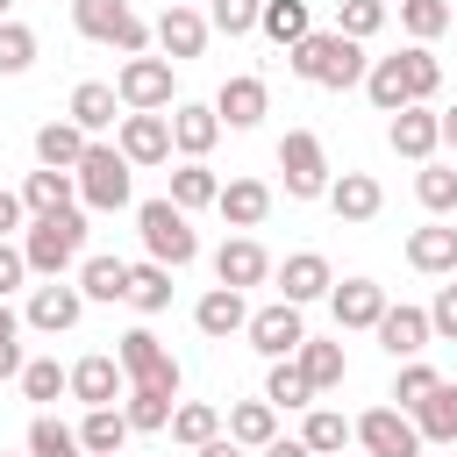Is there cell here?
Returning a JSON list of instances; mask_svg holds the SVG:
<instances>
[{
  "mask_svg": "<svg viewBox=\"0 0 457 457\" xmlns=\"http://www.w3.org/2000/svg\"><path fill=\"white\" fill-rule=\"evenodd\" d=\"M286 64H293V79H307V86H321V93H350V86H364V71H371L364 43L343 36V29H314V36H300V43L286 50Z\"/></svg>",
  "mask_w": 457,
  "mask_h": 457,
  "instance_id": "6da1fadb",
  "label": "cell"
},
{
  "mask_svg": "<svg viewBox=\"0 0 457 457\" xmlns=\"http://www.w3.org/2000/svg\"><path fill=\"white\" fill-rule=\"evenodd\" d=\"M21 257H29L36 278H64V271L86 257V214H79V207L29 214V228H21Z\"/></svg>",
  "mask_w": 457,
  "mask_h": 457,
  "instance_id": "7a4b0ae2",
  "label": "cell"
},
{
  "mask_svg": "<svg viewBox=\"0 0 457 457\" xmlns=\"http://www.w3.org/2000/svg\"><path fill=\"white\" fill-rule=\"evenodd\" d=\"M136 236H143V250L157 257V264H171V271H186L193 257H200V236H193V214L164 193V200H143L136 207Z\"/></svg>",
  "mask_w": 457,
  "mask_h": 457,
  "instance_id": "3957f363",
  "label": "cell"
},
{
  "mask_svg": "<svg viewBox=\"0 0 457 457\" xmlns=\"http://www.w3.org/2000/svg\"><path fill=\"white\" fill-rule=\"evenodd\" d=\"M129 179H136V164L121 157V143H86V157H79V207H93V214H114V207H129Z\"/></svg>",
  "mask_w": 457,
  "mask_h": 457,
  "instance_id": "277c9868",
  "label": "cell"
},
{
  "mask_svg": "<svg viewBox=\"0 0 457 457\" xmlns=\"http://www.w3.org/2000/svg\"><path fill=\"white\" fill-rule=\"evenodd\" d=\"M71 29H79L86 43H114L121 57H136V50H150V43H157L129 0H71Z\"/></svg>",
  "mask_w": 457,
  "mask_h": 457,
  "instance_id": "5b68a950",
  "label": "cell"
},
{
  "mask_svg": "<svg viewBox=\"0 0 457 457\" xmlns=\"http://www.w3.org/2000/svg\"><path fill=\"white\" fill-rule=\"evenodd\" d=\"M278 171H286V193L293 200H328V150H321V136L314 129H286L278 136Z\"/></svg>",
  "mask_w": 457,
  "mask_h": 457,
  "instance_id": "8992f818",
  "label": "cell"
},
{
  "mask_svg": "<svg viewBox=\"0 0 457 457\" xmlns=\"http://www.w3.org/2000/svg\"><path fill=\"white\" fill-rule=\"evenodd\" d=\"M114 93H121L129 114H164V107H179V93H171V57L136 50V57L114 71Z\"/></svg>",
  "mask_w": 457,
  "mask_h": 457,
  "instance_id": "52a82bcc",
  "label": "cell"
},
{
  "mask_svg": "<svg viewBox=\"0 0 457 457\" xmlns=\"http://www.w3.org/2000/svg\"><path fill=\"white\" fill-rule=\"evenodd\" d=\"M114 357H121L129 386H150V393H171V400H179V378H186V371H179V357H171L150 328H129V336L114 343Z\"/></svg>",
  "mask_w": 457,
  "mask_h": 457,
  "instance_id": "ba28073f",
  "label": "cell"
},
{
  "mask_svg": "<svg viewBox=\"0 0 457 457\" xmlns=\"http://www.w3.org/2000/svg\"><path fill=\"white\" fill-rule=\"evenodd\" d=\"M357 450L364 457H421V428L407 407H364L357 414Z\"/></svg>",
  "mask_w": 457,
  "mask_h": 457,
  "instance_id": "9c48e42d",
  "label": "cell"
},
{
  "mask_svg": "<svg viewBox=\"0 0 457 457\" xmlns=\"http://www.w3.org/2000/svg\"><path fill=\"white\" fill-rule=\"evenodd\" d=\"M243 336H250L257 357L278 364V357H293V350L307 343V314H300L293 300H271V307H250V328H243Z\"/></svg>",
  "mask_w": 457,
  "mask_h": 457,
  "instance_id": "30bf717a",
  "label": "cell"
},
{
  "mask_svg": "<svg viewBox=\"0 0 457 457\" xmlns=\"http://www.w3.org/2000/svg\"><path fill=\"white\" fill-rule=\"evenodd\" d=\"M150 36H157V50H164L171 64H186V57H200V50H207L214 21H207V14L193 7V0H171V7L157 14V29H150Z\"/></svg>",
  "mask_w": 457,
  "mask_h": 457,
  "instance_id": "8fae6325",
  "label": "cell"
},
{
  "mask_svg": "<svg viewBox=\"0 0 457 457\" xmlns=\"http://www.w3.org/2000/svg\"><path fill=\"white\" fill-rule=\"evenodd\" d=\"M79 314H86V293H79V286H64V278L29 286V307H21V321H29V328L64 336V328H79Z\"/></svg>",
  "mask_w": 457,
  "mask_h": 457,
  "instance_id": "7c38bea8",
  "label": "cell"
},
{
  "mask_svg": "<svg viewBox=\"0 0 457 457\" xmlns=\"http://www.w3.org/2000/svg\"><path fill=\"white\" fill-rule=\"evenodd\" d=\"M371 336H378V350H386L393 364H407V357H421V350L436 343V328H428V307H407V300H400V307L386 300V314H378V328H371Z\"/></svg>",
  "mask_w": 457,
  "mask_h": 457,
  "instance_id": "4fadbf2b",
  "label": "cell"
},
{
  "mask_svg": "<svg viewBox=\"0 0 457 457\" xmlns=\"http://www.w3.org/2000/svg\"><path fill=\"white\" fill-rule=\"evenodd\" d=\"M386 143L400 150V157H414V164H428L436 157V143H443V114L428 107V100H407L393 121H386Z\"/></svg>",
  "mask_w": 457,
  "mask_h": 457,
  "instance_id": "5bb4252c",
  "label": "cell"
},
{
  "mask_svg": "<svg viewBox=\"0 0 457 457\" xmlns=\"http://www.w3.org/2000/svg\"><path fill=\"white\" fill-rule=\"evenodd\" d=\"M271 278V250L243 228V236H228L221 250H214V286H236V293H250V286H264Z\"/></svg>",
  "mask_w": 457,
  "mask_h": 457,
  "instance_id": "9a60e30c",
  "label": "cell"
},
{
  "mask_svg": "<svg viewBox=\"0 0 457 457\" xmlns=\"http://www.w3.org/2000/svg\"><path fill=\"white\" fill-rule=\"evenodd\" d=\"M214 114H221V129H257V121L271 114V86H264L257 71H236V79H221Z\"/></svg>",
  "mask_w": 457,
  "mask_h": 457,
  "instance_id": "2e32d148",
  "label": "cell"
},
{
  "mask_svg": "<svg viewBox=\"0 0 457 457\" xmlns=\"http://www.w3.org/2000/svg\"><path fill=\"white\" fill-rule=\"evenodd\" d=\"M271 278H278V300H293V307L328 300V286H336V271H328V257H321V250H293L286 264H271Z\"/></svg>",
  "mask_w": 457,
  "mask_h": 457,
  "instance_id": "e0dca14e",
  "label": "cell"
},
{
  "mask_svg": "<svg viewBox=\"0 0 457 457\" xmlns=\"http://www.w3.org/2000/svg\"><path fill=\"white\" fill-rule=\"evenodd\" d=\"M114 143H121V157H129L136 171H143V164H164V157H171V114H121Z\"/></svg>",
  "mask_w": 457,
  "mask_h": 457,
  "instance_id": "ac0fdd59",
  "label": "cell"
},
{
  "mask_svg": "<svg viewBox=\"0 0 457 457\" xmlns=\"http://www.w3.org/2000/svg\"><path fill=\"white\" fill-rule=\"evenodd\" d=\"M328 314H336V328H378L386 286H378V278H336V286H328Z\"/></svg>",
  "mask_w": 457,
  "mask_h": 457,
  "instance_id": "d6986e66",
  "label": "cell"
},
{
  "mask_svg": "<svg viewBox=\"0 0 457 457\" xmlns=\"http://www.w3.org/2000/svg\"><path fill=\"white\" fill-rule=\"evenodd\" d=\"M121 393H129V371H121V357L93 350V357H79V364H71V400H86V407H114Z\"/></svg>",
  "mask_w": 457,
  "mask_h": 457,
  "instance_id": "ffe728a7",
  "label": "cell"
},
{
  "mask_svg": "<svg viewBox=\"0 0 457 457\" xmlns=\"http://www.w3.org/2000/svg\"><path fill=\"white\" fill-rule=\"evenodd\" d=\"M64 114H71V121H79L86 136H107V129H121V114H129V107H121V93H114L107 79H79V86H71V107H64Z\"/></svg>",
  "mask_w": 457,
  "mask_h": 457,
  "instance_id": "44dd1931",
  "label": "cell"
},
{
  "mask_svg": "<svg viewBox=\"0 0 457 457\" xmlns=\"http://www.w3.org/2000/svg\"><path fill=\"white\" fill-rule=\"evenodd\" d=\"M214 143H221L214 100H179V107H171V150H179V157H207Z\"/></svg>",
  "mask_w": 457,
  "mask_h": 457,
  "instance_id": "7402d4cb",
  "label": "cell"
},
{
  "mask_svg": "<svg viewBox=\"0 0 457 457\" xmlns=\"http://www.w3.org/2000/svg\"><path fill=\"white\" fill-rule=\"evenodd\" d=\"M378 207H386V186L371 171H336L328 179V214L336 221H378Z\"/></svg>",
  "mask_w": 457,
  "mask_h": 457,
  "instance_id": "603a6c76",
  "label": "cell"
},
{
  "mask_svg": "<svg viewBox=\"0 0 457 457\" xmlns=\"http://www.w3.org/2000/svg\"><path fill=\"white\" fill-rule=\"evenodd\" d=\"M193 321H200V336H207V343H228V336H243V328H250V307H243V293H236V286H207V293H200V307H193Z\"/></svg>",
  "mask_w": 457,
  "mask_h": 457,
  "instance_id": "cb8c5ba5",
  "label": "cell"
},
{
  "mask_svg": "<svg viewBox=\"0 0 457 457\" xmlns=\"http://www.w3.org/2000/svg\"><path fill=\"white\" fill-rule=\"evenodd\" d=\"M407 264L414 271H428V278H457V228L436 214L428 228H414L407 236Z\"/></svg>",
  "mask_w": 457,
  "mask_h": 457,
  "instance_id": "d4e9b609",
  "label": "cell"
},
{
  "mask_svg": "<svg viewBox=\"0 0 457 457\" xmlns=\"http://www.w3.org/2000/svg\"><path fill=\"white\" fill-rule=\"evenodd\" d=\"M86 143H93V136H86L71 114H64V121H43V129H36V164H50V171H79Z\"/></svg>",
  "mask_w": 457,
  "mask_h": 457,
  "instance_id": "484cf974",
  "label": "cell"
},
{
  "mask_svg": "<svg viewBox=\"0 0 457 457\" xmlns=\"http://www.w3.org/2000/svg\"><path fill=\"white\" fill-rule=\"evenodd\" d=\"M214 207H221L228 228H264V214H271V186H264V179H228Z\"/></svg>",
  "mask_w": 457,
  "mask_h": 457,
  "instance_id": "4316f807",
  "label": "cell"
},
{
  "mask_svg": "<svg viewBox=\"0 0 457 457\" xmlns=\"http://www.w3.org/2000/svg\"><path fill=\"white\" fill-rule=\"evenodd\" d=\"M79 293L86 300H129V257H114V250H93V257H79Z\"/></svg>",
  "mask_w": 457,
  "mask_h": 457,
  "instance_id": "83f0119b",
  "label": "cell"
},
{
  "mask_svg": "<svg viewBox=\"0 0 457 457\" xmlns=\"http://www.w3.org/2000/svg\"><path fill=\"white\" fill-rule=\"evenodd\" d=\"M21 200H29V214H57V207H79V171H50V164H36V171L21 179Z\"/></svg>",
  "mask_w": 457,
  "mask_h": 457,
  "instance_id": "f1b7e54d",
  "label": "cell"
},
{
  "mask_svg": "<svg viewBox=\"0 0 457 457\" xmlns=\"http://www.w3.org/2000/svg\"><path fill=\"white\" fill-rule=\"evenodd\" d=\"M136 428H129V414L121 407H86V421H79V443H86V457H121V443H129Z\"/></svg>",
  "mask_w": 457,
  "mask_h": 457,
  "instance_id": "f546056e",
  "label": "cell"
},
{
  "mask_svg": "<svg viewBox=\"0 0 457 457\" xmlns=\"http://www.w3.org/2000/svg\"><path fill=\"white\" fill-rule=\"evenodd\" d=\"M300 443H307L314 457H343V450L357 443V421H343L336 407H307V421H300Z\"/></svg>",
  "mask_w": 457,
  "mask_h": 457,
  "instance_id": "4dcf8cb0",
  "label": "cell"
},
{
  "mask_svg": "<svg viewBox=\"0 0 457 457\" xmlns=\"http://www.w3.org/2000/svg\"><path fill=\"white\" fill-rule=\"evenodd\" d=\"M421 443H457V378H436V393L414 407Z\"/></svg>",
  "mask_w": 457,
  "mask_h": 457,
  "instance_id": "1f68e13d",
  "label": "cell"
},
{
  "mask_svg": "<svg viewBox=\"0 0 457 457\" xmlns=\"http://www.w3.org/2000/svg\"><path fill=\"white\" fill-rule=\"evenodd\" d=\"M129 307L136 314H164L171 307V264H157V257L129 264Z\"/></svg>",
  "mask_w": 457,
  "mask_h": 457,
  "instance_id": "d6a6232c",
  "label": "cell"
},
{
  "mask_svg": "<svg viewBox=\"0 0 457 457\" xmlns=\"http://www.w3.org/2000/svg\"><path fill=\"white\" fill-rule=\"evenodd\" d=\"M293 357H300V371L314 378V393H336V386L350 378V357H343V343H321V336H307Z\"/></svg>",
  "mask_w": 457,
  "mask_h": 457,
  "instance_id": "836d02e7",
  "label": "cell"
},
{
  "mask_svg": "<svg viewBox=\"0 0 457 457\" xmlns=\"http://www.w3.org/2000/svg\"><path fill=\"white\" fill-rule=\"evenodd\" d=\"M271 436H278V407H271V400H236V407H228V443L264 450Z\"/></svg>",
  "mask_w": 457,
  "mask_h": 457,
  "instance_id": "e575fe53",
  "label": "cell"
},
{
  "mask_svg": "<svg viewBox=\"0 0 457 457\" xmlns=\"http://www.w3.org/2000/svg\"><path fill=\"white\" fill-rule=\"evenodd\" d=\"M257 36H271L278 50H293L300 36H314V14H307V0H264V14H257Z\"/></svg>",
  "mask_w": 457,
  "mask_h": 457,
  "instance_id": "d590c367",
  "label": "cell"
},
{
  "mask_svg": "<svg viewBox=\"0 0 457 457\" xmlns=\"http://www.w3.org/2000/svg\"><path fill=\"white\" fill-rule=\"evenodd\" d=\"M364 93H371V107H378V114H400V107L414 100V93H407V64H400V57H371Z\"/></svg>",
  "mask_w": 457,
  "mask_h": 457,
  "instance_id": "8d00e7d4",
  "label": "cell"
},
{
  "mask_svg": "<svg viewBox=\"0 0 457 457\" xmlns=\"http://www.w3.org/2000/svg\"><path fill=\"white\" fill-rule=\"evenodd\" d=\"M171 200H179L186 214H193V207H214V200H221V179L207 171V157H186V164L171 171Z\"/></svg>",
  "mask_w": 457,
  "mask_h": 457,
  "instance_id": "74e56055",
  "label": "cell"
},
{
  "mask_svg": "<svg viewBox=\"0 0 457 457\" xmlns=\"http://www.w3.org/2000/svg\"><path fill=\"white\" fill-rule=\"evenodd\" d=\"M64 393H71V364H57V357H29V364H21V400L50 407V400H64Z\"/></svg>",
  "mask_w": 457,
  "mask_h": 457,
  "instance_id": "f35d334b",
  "label": "cell"
},
{
  "mask_svg": "<svg viewBox=\"0 0 457 457\" xmlns=\"http://www.w3.org/2000/svg\"><path fill=\"white\" fill-rule=\"evenodd\" d=\"M264 400H271V407H314V378L300 371V357H278V364L264 371Z\"/></svg>",
  "mask_w": 457,
  "mask_h": 457,
  "instance_id": "ab89813d",
  "label": "cell"
},
{
  "mask_svg": "<svg viewBox=\"0 0 457 457\" xmlns=\"http://www.w3.org/2000/svg\"><path fill=\"white\" fill-rule=\"evenodd\" d=\"M171 436H179L186 450H207V443L221 436V407H207V400H179V407H171Z\"/></svg>",
  "mask_w": 457,
  "mask_h": 457,
  "instance_id": "60d3db41",
  "label": "cell"
},
{
  "mask_svg": "<svg viewBox=\"0 0 457 457\" xmlns=\"http://www.w3.org/2000/svg\"><path fill=\"white\" fill-rule=\"evenodd\" d=\"M121 414H129V428H136V436H157V428H171V393L129 386V393H121Z\"/></svg>",
  "mask_w": 457,
  "mask_h": 457,
  "instance_id": "b9f144b4",
  "label": "cell"
},
{
  "mask_svg": "<svg viewBox=\"0 0 457 457\" xmlns=\"http://www.w3.org/2000/svg\"><path fill=\"white\" fill-rule=\"evenodd\" d=\"M414 200H421L428 214H450V207H457V164H436V157H428V164L414 171Z\"/></svg>",
  "mask_w": 457,
  "mask_h": 457,
  "instance_id": "7bdbcfd3",
  "label": "cell"
},
{
  "mask_svg": "<svg viewBox=\"0 0 457 457\" xmlns=\"http://www.w3.org/2000/svg\"><path fill=\"white\" fill-rule=\"evenodd\" d=\"M29 457H86V443H79V428H64L57 414H36V421H29Z\"/></svg>",
  "mask_w": 457,
  "mask_h": 457,
  "instance_id": "ee69618b",
  "label": "cell"
},
{
  "mask_svg": "<svg viewBox=\"0 0 457 457\" xmlns=\"http://www.w3.org/2000/svg\"><path fill=\"white\" fill-rule=\"evenodd\" d=\"M400 64H407V93H414V100H436V93H443V57H436L428 43H407Z\"/></svg>",
  "mask_w": 457,
  "mask_h": 457,
  "instance_id": "f6af8a7d",
  "label": "cell"
},
{
  "mask_svg": "<svg viewBox=\"0 0 457 457\" xmlns=\"http://www.w3.org/2000/svg\"><path fill=\"white\" fill-rule=\"evenodd\" d=\"M400 7V29L414 36V43H436L443 29H450V0H393Z\"/></svg>",
  "mask_w": 457,
  "mask_h": 457,
  "instance_id": "bcb514c9",
  "label": "cell"
},
{
  "mask_svg": "<svg viewBox=\"0 0 457 457\" xmlns=\"http://www.w3.org/2000/svg\"><path fill=\"white\" fill-rule=\"evenodd\" d=\"M36 64V29L29 21H0V79H21Z\"/></svg>",
  "mask_w": 457,
  "mask_h": 457,
  "instance_id": "7dc6e473",
  "label": "cell"
},
{
  "mask_svg": "<svg viewBox=\"0 0 457 457\" xmlns=\"http://www.w3.org/2000/svg\"><path fill=\"white\" fill-rule=\"evenodd\" d=\"M386 7H393V0H343V7H336V29L357 36V43H371V36L386 29Z\"/></svg>",
  "mask_w": 457,
  "mask_h": 457,
  "instance_id": "c3c4849f",
  "label": "cell"
},
{
  "mask_svg": "<svg viewBox=\"0 0 457 457\" xmlns=\"http://www.w3.org/2000/svg\"><path fill=\"white\" fill-rule=\"evenodd\" d=\"M428 393H436V364H421V357H407V364H400V378H393V400H400V407L414 414V407H421Z\"/></svg>",
  "mask_w": 457,
  "mask_h": 457,
  "instance_id": "681fc988",
  "label": "cell"
},
{
  "mask_svg": "<svg viewBox=\"0 0 457 457\" xmlns=\"http://www.w3.org/2000/svg\"><path fill=\"white\" fill-rule=\"evenodd\" d=\"M257 14H264V0H207V21H214L221 36H250Z\"/></svg>",
  "mask_w": 457,
  "mask_h": 457,
  "instance_id": "f907efd6",
  "label": "cell"
},
{
  "mask_svg": "<svg viewBox=\"0 0 457 457\" xmlns=\"http://www.w3.org/2000/svg\"><path fill=\"white\" fill-rule=\"evenodd\" d=\"M21 328H29V321L0 300V378H21V364H29V357H21Z\"/></svg>",
  "mask_w": 457,
  "mask_h": 457,
  "instance_id": "816d5d0a",
  "label": "cell"
},
{
  "mask_svg": "<svg viewBox=\"0 0 457 457\" xmlns=\"http://www.w3.org/2000/svg\"><path fill=\"white\" fill-rule=\"evenodd\" d=\"M428 328H436L443 343H457V286H436V300H428Z\"/></svg>",
  "mask_w": 457,
  "mask_h": 457,
  "instance_id": "f5cc1de1",
  "label": "cell"
},
{
  "mask_svg": "<svg viewBox=\"0 0 457 457\" xmlns=\"http://www.w3.org/2000/svg\"><path fill=\"white\" fill-rule=\"evenodd\" d=\"M21 278H36V271H29V257H21V243H0V300H7Z\"/></svg>",
  "mask_w": 457,
  "mask_h": 457,
  "instance_id": "db71d44e",
  "label": "cell"
},
{
  "mask_svg": "<svg viewBox=\"0 0 457 457\" xmlns=\"http://www.w3.org/2000/svg\"><path fill=\"white\" fill-rule=\"evenodd\" d=\"M21 214H29V200H21V193H7V186H0V243H7V236H14V228H21Z\"/></svg>",
  "mask_w": 457,
  "mask_h": 457,
  "instance_id": "11a10c76",
  "label": "cell"
},
{
  "mask_svg": "<svg viewBox=\"0 0 457 457\" xmlns=\"http://www.w3.org/2000/svg\"><path fill=\"white\" fill-rule=\"evenodd\" d=\"M257 457H314V450H307V443H300V436H271V443H264V450H257Z\"/></svg>",
  "mask_w": 457,
  "mask_h": 457,
  "instance_id": "9f6ffc18",
  "label": "cell"
},
{
  "mask_svg": "<svg viewBox=\"0 0 457 457\" xmlns=\"http://www.w3.org/2000/svg\"><path fill=\"white\" fill-rule=\"evenodd\" d=\"M193 457H250V450H243V443H228V436H214V443H207V450H193Z\"/></svg>",
  "mask_w": 457,
  "mask_h": 457,
  "instance_id": "6f0895ef",
  "label": "cell"
},
{
  "mask_svg": "<svg viewBox=\"0 0 457 457\" xmlns=\"http://www.w3.org/2000/svg\"><path fill=\"white\" fill-rule=\"evenodd\" d=\"M443 143L457 150V107H443Z\"/></svg>",
  "mask_w": 457,
  "mask_h": 457,
  "instance_id": "680465c9",
  "label": "cell"
},
{
  "mask_svg": "<svg viewBox=\"0 0 457 457\" xmlns=\"http://www.w3.org/2000/svg\"><path fill=\"white\" fill-rule=\"evenodd\" d=\"M7 7H14V0H0V21H7Z\"/></svg>",
  "mask_w": 457,
  "mask_h": 457,
  "instance_id": "91938a15",
  "label": "cell"
},
{
  "mask_svg": "<svg viewBox=\"0 0 457 457\" xmlns=\"http://www.w3.org/2000/svg\"><path fill=\"white\" fill-rule=\"evenodd\" d=\"M343 457H364V450H357V443H350V450H343Z\"/></svg>",
  "mask_w": 457,
  "mask_h": 457,
  "instance_id": "94428289",
  "label": "cell"
},
{
  "mask_svg": "<svg viewBox=\"0 0 457 457\" xmlns=\"http://www.w3.org/2000/svg\"><path fill=\"white\" fill-rule=\"evenodd\" d=\"M164 7H171V0H164Z\"/></svg>",
  "mask_w": 457,
  "mask_h": 457,
  "instance_id": "6125c7cd",
  "label": "cell"
},
{
  "mask_svg": "<svg viewBox=\"0 0 457 457\" xmlns=\"http://www.w3.org/2000/svg\"><path fill=\"white\" fill-rule=\"evenodd\" d=\"M0 457H7V450H0Z\"/></svg>",
  "mask_w": 457,
  "mask_h": 457,
  "instance_id": "be15d7a7",
  "label": "cell"
}]
</instances>
